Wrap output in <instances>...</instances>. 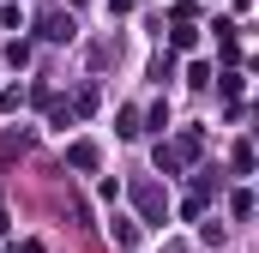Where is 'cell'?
I'll return each instance as SVG.
<instances>
[{
    "instance_id": "6da1fadb",
    "label": "cell",
    "mask_w": 259,
    "mask_h": 253,
    "mask_svg": "<svg viewBox=\"0 0 259 253\" xmlns=\"http://www.w3.org/2000/svg\"><path fill=\"white\" fill-rule=\"evenodd\" d=\"M66 163L91 175V169H97V145H91V139H78V145H66Z\"/></svg>"
},
{
    "instance_id": "7a4b0ae2",
    "label": "cell",
    "mask_w": 259,
    "mask_h": 253,
    "mask_svg": "<svg viewBox=\"0 0 259 253\" xmlns=\"http://www.w3.org/2000/svg\"><path fill=\"white\" fill-rule=\"evenodd\" d=\"M42 36H49V43H66V36H72V18H66V12H55V18L42 24Z\"/></svg>"
},
{
    "instance_id": "3957f363",
    "label": "cell",
    "mask_w": 259,
    "mask_h": 253,
    "mask_svg": "<svg viewBox=\"0 0 259 253\" xmlns=\"http://www.w3.org/2000/svg\"><path fill=\"white\" fill-rule=\"evenodd\" d=\"M109 235H115L121 247H133V241H139V229H133V217H115V223H109Z\"/></svg>"
},
{
    "instance_id": "277c9868",
    "label": "cell",
    "mask_w": 259,
    "mask_h": 253,
    "mask_svg": "<svg viewBox=\"0 0 259 253\" xmlns=\"http://www.w3.org/2000/svg\"><path fill=\"white\" fill-rule=\"evenodd\" d=\"M18 24H24V6L6 0V6H0V30H18Z\"/></svg>"
},
{
    "instance_id": "5b68a950",
    "label": "cell",
    "mask_w": 259,
    "mask_h": 253,
    "mask_svg": "<svg viewBox=\"0 0 259 253\" xmlns=\"http://www.w3.org/2000/svg\"><path fill=\"white\" fill-rule=\"evenodd\" d=\"M193 43H199V30L187 24V18H181V24H175V49H193Z\"/></svg>"
},
{
    "instance_id": "8992f818",
    "label": "cell",
    "mask_w": 259,
    "mask_h": 253,
    "mask_svg": "<svg viewBox=\"0 0 259 253\" xmlns=\"http://www.w3.org/2000/svg\"><path fill=\"white\" fill-rule=\"evenodd\" d=\"M0 241H6V211H0Z\"/></svg>"
}]
</instances>
